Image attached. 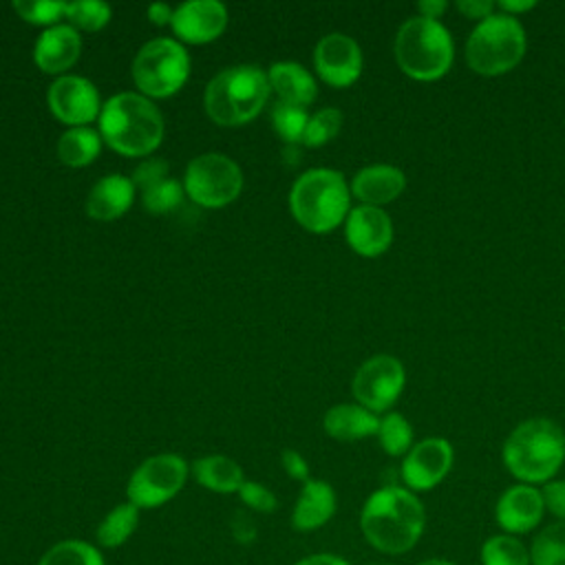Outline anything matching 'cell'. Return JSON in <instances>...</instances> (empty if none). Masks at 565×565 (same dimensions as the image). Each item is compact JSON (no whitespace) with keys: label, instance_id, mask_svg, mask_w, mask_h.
Returning <instances> with one entry per match:
<instances>
[{"label":"cell","instance_id":"obj_14","mask_svg":"<svg viewBox=\"0 0 565 565\" xmlns=\"http://www.w3.org/2000/svg\"><path fill=\"white\" fill-rule=\"evenodd\" d=\"M545 516L543 494L536 486L516 483L501 492L494 503V521L497 525L512 536L527 534L541 525Z\"/></svg>","mask_w":565,"mask_h":565},{"label":"cell","instance_id":"obj_19","mask_svg":"<svg viewBox=\"0 0 565 565\" xmlns=\"http://www.w3.org/2000/svg\"><path fill=\"white\" fill-rule=\"evenodd\" d=\"M82 51V40L79 33L73 26L66 24H55L51 29H46L38 44H35V64L44 71V73H62L68 71Z\"/></svg>","mask_w":565,"mask_h":565},{"label":"cell","instance_id":"obj_22","mask_svg":"<svg viewBox=\"0 0 565 565\" xmlns=\"http://www.w3.org/2000/svg\"><path fill=\"white\" fill-rule=\"evenodd\" d=\"M380 419L364 406L338 404L324 415V430L338 441H355L369 435H377Z\"/></svg>","mask_w":565,"mask_h":565},{"label":"cell","instance_id":"obj_46","mask_svg":"<svg viewBox=\"0 0 565 565\" xmlns=\"http://www.w3.org/2000/svg\"><path fill=\"white\" fill-rule=\"evenodd\" d=\"M415 565H457L455 561H448V558H437V556H433V558H424V561H419V563H415Z\"/></svg>","mask_w":565,"mask_h":565},{"label":"cell","instance_id":"obj_17","mask_svg":"<svg viewBox=\"0 0 565 565\" xmlns=\"http://www.w3.org/2000/svg\"><path fill=\"white\" fill-rule=\"evenodd\" d=\"M170 24L183 42L205 44L225 31L227 9L216 0H192L174 9Z\"/></svg>","mask_w":565,"mask_h":565},{"label":"cell","instance_id":"obj_31","mask_svg":"<svg viewBox=\"0 0 565 565\" xmlns=\"http://www.w3.org/2000/svg\"><path fill=\"white\" fill-rule=\"evenodd\" d=\"M342 128V113L338 108H322L309 117L302 143L309 148H318L329 143Z\"/></svg>","mask_w":565,"mask_h":565},{"label":"cell","instance_id":"obj_4","mask_svg":"<svg viewBox=\"0 0 565 565\" xmlns=\"http://www.w3.org/2000/svg\"><path fill=\"white\" fill-rule=\"evenodd\" d=\"M393 51L397 66L419 82L446 75L455 57L450 31L439 20L424 15H413L397 29Z\"/></svg>","mask_w":565,"mask_h":565},{"label":"cell","instance_id":"obj_34","mask_svg":"<svg viewBox=\"0 0 565 565\" xmlns=\"http://www.w3.org/2000/svg\"><path fill=\"white\" fill-rule=\"evenodd\" d=\"M143 192V207L152 214H163V212H170L174 210L181 199H183V190H181V183L174 181V179H161L152 185H148Z\"/></svg>","mask_w":565,"mask_h":565},{"label":"cell","instance_id":"obj_37","mask_svg":"<svg viewBox=\"0 0 565 565\" xmlns=\"http://www.w3.org/2000/svg\"><path fill=\"white\" fill-rule=\"evenodd\" d=\"M541 494H543L545 512H550L556 521H565V481L552 479L543 483Z\"/></svg>","mask_w":565,"mask_h":565},{"label":"cell","instance_id":"obj_32","mask_svg":"<svg viewBox=\"0 0 565 565\" xmlns=\"http://www.w3.org/2000/svg\"><path fill=\"white\" fill-rule=\"evenodd\" d=\"M271 121L276 132L285 139V141H302L305 137V128L309 121V115L305 108L300 106H291L285 102H276L274 110H271Z\"/></svg>","mask_w":565,"mask_h":565},{"label":"cell","instance_id":"obj_26","mask_svg":"<svg viewBox=\"0 0 565 565\" xmlns=\"http://www.w3.org/2000/svg\"><path fill=\"white\" fill-rule=\"evenodd\" d=\"M137 523H139V508H135L130 501L119 503L97 525V543L104 547H119L137 530Z\"/></svg>","mask_w":565,"mask_h":565},{"label":"cell","instance_id":"obj_39","mask_svg":"<svg viewBox=\"0 0 565 565\" xmlns=\"http://www.w3.org/2000/svg\"><path fill=\"white\" fill-rule=\"evenodd\" d=\"M282 468L291 479H298V481L309 479V466L302 459V455L296 452V450H285L282 452Z\"/></svg>","mask_w":565,"mask_h":565},{"label":"cell","instance_id":"obj_1","mask_svg":"<svg viewBox=\"0 0 565 565\" xmlns=\"http://www.w3.org/2000/svg\"><path fill=\"white\" fill-rule=\"evenodd\" d=\"M360 530L371 547L382 554L411 552L424 530L426 510L415 492L402 486H382L369 494L360 512Z\"/></svg>","mask_w":565,"mask_h":565},{"label":"cell","instance_id":"obj_43","mask_svg":"<svg viewBox=\"0 0 565 565\" xmlns=\"http://www.w3.org/2000/svg\"><path fill=\"white\" fill-rule=\"evenodd\" d=\"M172 15H174V11H172L168 4H163V2H154V4H150V9H148L150 22H154V24H159V26L172 22Z\"/></svg>","mask_w":565,"mask_h":565},{"label":"cell","instance_id":"obj_11","mask_svg":"<svg viewBox=\"0 0 565 565\" xmlns=\"http://www.w3.org/2000/svg\"><path fill=\"white\" fill-rule=\"evenodd\" d=\"M406 382V371L402 362L393 355L380 353L369 358L353 375V395L360 406L371 413H382L395 404Z\"/></svg>","mask_w":565,"mask_h":565},{"label":"cell","instance_id":"obj_13","mask_svg":"<svg viewBox=\"0 0 565 565\" xmlns=\"http://www.w3.org/2000/svg\"><path fill=\"white\" fill-rule=\"evenodd\" d=\"M313 62L318 75L335 88L351 86L362 73V51L358 42L344 33L324 35L313 51Z\"/></svg>","mask_w":565,"mask_h":565},{"label":"cell","instance_id":"obj_27","mask_svg":"<svg viewBox=\"0 0 565 565\" xmlns=\"http://www.w3.org/2000/svg\"><path fill=\"white\" fill-rule=\"evenodd\" d=\"M481 565H532L530 547L512 534H492L483 541L479 552Z\"/></svg>","mask_w":565,"mask_h":565},{"label":"cell","instance_id":"obj_3","mask_svg":"<svg viewBox=\"0 0 565 565\" xmlns=\"http://www.w3.org/2000/svg\"><path fill=\"white\" fill-rule=\"evenodd\" d=\"M99 135L119 154L146 157L163 139V117L148 97L119 93L102 106Z\"/></svg>","mask_w":565,"mask_h":565},{"label":"cell","instance_id":"obj_8","mask_svg":"<svg viewBox=\"0 0 565 565\" xmlns=\"http://www.w3.org/2000/svg\"><path fill=\"white\" fill-rule=\"evenodd\" d=\"M190 57L185 49L168 38L146 42L132 60V79L143 95H174L188 79Z\"/></svg>","mask_w":565,"mask_h":565},{"label":"cell","instance_id":"obj_45","mask_svg":"<svg viewBox=\"0 0 565 565\" xmlns=\"http://www.w3.org/2000/svg\"><path fill=\"white\" fill-rule=\"evenodd\" d=\"M532 7H536V2L534 0H525V2H510V0H503V2H499V9H501V13H508V15H514V13H521V11H527V9H532Z\"/></svg>","mask_w":565,"mask_h":565},{"label":"cell","instance_id":"obj_24","mask_svg":"<svg viewBox=\"0 0 565 565\" xmlns=\"http://www.w3.org/2000/svg\"><path fill=\"white\" fill-rule=\"evenodd\" d=\"M192 470H194V479L203 488L214 490V492H223V494L238 492L243 481H245L241 466L234 459L223 457V455L201 457V459L194 461Z\"/></svg>","mask_w":565,"mask_h":565},{"label":"cell","instance_id":"obj_33","mask_svg":"<svg viewBox=\"0 0 565 565\" xmlns=\"http://www.w3.org/2000/svg\"><path fill=\"white\" fill-rule=\"evenodd\" d=\"M66 18L84 31H99L110 20V7L99 0L66 2Z\"/></svg>","mask_w":565,"mask_h":565},{"label":"cell","instance_id":"obj_25","mask_svg":"<svg viewBox=\"0 0 565 565\" xmlns=\"http://www.w3.org/2000/svg\"><path fill=\"white\" fill-rule=\"evenodd\" d=\"M102 150V135H97L93 128L79 126L66 130L57 141V157L62 163L71 168L88 166Z\"/></svg>","mask_w":565,"mask_h":565},{"label":"cell","instance_id":"obj_42","mask_svg":"<svg viewBox=\"0 0 565 565\" xmlns=\"http://www.w3.org/2000/svg\"><path fill=\"white\" fill-rule=\"evenodd\" d=\"M296 565H351V563L338 554H311V556L298 561Z\"/></svg>","mask_w":565,"mask_h":565},{"label":"cell","instance_id":"obj_12","mask_svg":"<svg viewBox=\"0 0 565 565\" xmlns=\"http://www.w3.org/2000/svg\"><path fill=\"white\" fill-rule=\"evenodd\" d=\"M452 446L444 437H426L404 455L399 475L411 492H426L439 486L452 468Z\"/></svg>","mask_w":565,"mask_h":565},{"label":"cell","instance_id":"obj_28","mask_svg":"<svg viewBox=\"0 0 565 565\" xmlns=\"http://www.w3.org/2000/svg\"><path fill=\"white\" fill-rule=\"evenodd\" d=\"M532 565H565V521L547 523L530 545Z\"/></svg>","mask_w":565,"mask_h":565},{"label":"cell","instance_id":"obj_15","mask_svg":"<svg viewBox=\"0 0 565 565\" xmlns=\"http://www.w3.org/2000/svg\"><path fill=\"white\" fill-rule=\"evenodd\" d=\"M49 106L60 121L71 124L73 128L93 121L97 113H102L97 88L77 75H62L51 84Z\"/></svg>","mask_w":565,"mask_h":565},{"label":"cell","instance_id":"obj_38","mask_svg":"<svg viewBox=\"0 0 565 565\" xmlns=\"http://www.w3.org/2000/svg\"><path fill=\"white\" fill-rule=\"evenodd\" d=\"M166 177H168V166H166V161H161V159H148V161H143V163L135 170L132 183L139 185L141 190H146L148 185H152V183H157V181H161V179H166Z\"/></svg>","mask_w":565,"mask_h":565},{"label":"cell","instance_id":"obj_10","mask_svg":"<svg viewBox=\"0 0 565 565\" xmlns=\"http://www.w3.org/2000/svg\"><path fill=\"white\" fill-rule=\"evenodd\" d=\"M188 466L174 452L146 459L128 479L126 494L135 508H159L170 501L185 483Z\"/></svg>","mask_w":565,"mask_h":565},{"label":"cell","instance_id":"obj_44","mask_svg":"<svg viewBox=\"0 0 565 565\" xmlns=\"http://www.w3.org/2000/svg\"><path fill=\"white\" fill-rule=\"evenodd\" d=\"M241 521L236 523L234 521V536H236V541H241V543H249L254 536H256V530H254V525L249 523V519H245V516H238Z\"/></svg>","mask_w":565,"mask_h":565},{"label":"cell","instance_id":"obj_21","mask_svg":"<svg viewBox=\"0 0 565 565\" xmlns=\"http://www.w3.org/2000/svg\"><path fill=\"white\" fill-rule=\"evenodd\" d=\"M135 183L124 174H106L99 179L88 194L86 212L97 221L119 218L132 203Z\"/></svg>","mask_w":565,"mask_h":565},{"label":"cell","instance_id":"obj_41","mask_svg":"<svg viewBox=\"0 0 565 565\" xmlns=\"http://www.w3.org/2000/svg\"><path fill=\"white\" fill-rule=\"evenodd\" d=\"M446 7H448L446 0H422V2H417L419 15L430 18V20H437L446 11Z\"/></svg>","mask_w":565,"mask_h":565},{"label":"cell","instance_id":"obj_5","mask_svg":"<svg viewBox=\"0 0 565 565\" xmlns=\"http://www.w3.org/2000/svg\"><path fill=\"white\" fill-rule=\"evenodd\" d=\"M349 185L338 170L313 168L300 174L289 194L296 221L316 234L331 232L349 214Z\"/></svg>","mask_w":565,"mask_h":565},{"label":"cell","instance_id":"obj_6","mask_svg":"<svg viewBox=\"0 0 565 565\" xmlns=\"http://www.w3.org/2000/svg\"><path fill=\"white\" fill-rule=\"evenodd\" d=\"M269 90V77L258 66H232L207 84L205 110L221 126H241L263 110Z\"/></svg>","mask_w":565,"mask_h":565},{"label":"cell","instance_id":"obj_20","mask_svg":"<svg viewBox=\"0 0 565 565\" xmlns=\"http://www.w3.org/2000/svg\"><path fill=\"white\" fill-rule=\"evenodd\" d=\"M335 514V492L327 481L307 479L294 505L291 525L300 532L322 527Z\"/></svg>","mask_w":565,"mask_h":565},{"label":"cell","instance_id":"obj_30","mask_svg":"<svg viewBox=\"0 0 565 565\" xmlns=\"http://www.w3.org/2000/svg\"><path fill=\"white\" fill-rule=\"evenodd\" d=\"M377 439L386 455L399 457L413 448V428L404 415L388 413L380 419Z\"/></svg>","mask_w":565,"mask_h":565},{"label":"cell","instance_id":"obj_29","mask_svg":"<svg viewBox=\"0 0 565 565\" xmlns=\"http://www.w3.org/2000/svg\"><path fill=\"white\" fill-rule=\"evenodd\" d=\"M38 565H106L102 552L86 541L66 539L44 552Z\"/></svg>","mask_w":565,"mask_h":565},{"label":"cell","instance_id":"obj_23","mask_svg":"<svg viewBox=\"0 0 565 565\" xmlns=\"http://www.w3.org/2000/svg\"><path fill=\"white\" fill-rule=\"evenodd\" d=\"M269 86L276 90L280 102L291 106H309L316 95V82L309 75V71L296 62H278L269 68Z\"/></svg>","mask_w":565,"mask_h":565},{"label":"cell","instance_id":"obj_2","mask_svg":"<svg viewBox=\"0 0 565 565\" xmlns=\"http://www.w3.org/2000/svg\"><path fill=\"white\" fill-rule=\"evenodd\" d=\"M501 455L519 483H547L565 461V433L554 419H525L508 435Z\"/></svg>","mask_w":565,"mask_h":565},{"label":"cell","instance_id":"obj_36","mask_svg":"<svg viewBox=\"0 0 565 565\" xmlns=\"http://www.w3.org/2000/svg\"><path fill=\"white\" fill-rule=\"evenodd\" d=\"M238 497L243 499V503L256 512H274L278 501L274 497L271 490H267L263 483L256 481H243Z\"/></svg>","mask_w":565,"mask_h":565},{"label":"cell","instance_id":"obj_16","mask_svg":"<svg viewBox=\"0 0 565 565\" xmlns=\"http://www.w3.org/2000/svg\"><path fill=\"white\" fill-rule=\"evenodd\" d=\"M344 234L355 254L380 256L393 243V221L380 207L358 205L347 214Z\"/></svg>","mask_w":565,"mask_h":565},{"label":"cell","instance_id":"obj_9","mask_svg":"<svg viewBox=\"0 0 565 565\" xmlns=\"http://www.w3.org/2000/svg\"><path fill=\"white\" fill-rule=\"evenodd\" d=\"M243 188L241 168L225 154L207 152L194 157L185 168V192L203 207L232 203Z\"/></svg>","mask_w":565,"mask_h":565},{"label":"cell","instance_id":"obj_35","mask_svg":"<svg viewBox=\"0 0 565 565\" xmlns=\"http://www.w3.org/2000/svg\"><path fill=\"white\" fill-rule=\"evenodd\" d=\"M13 9L31 24H55L62 15H66V2L51 0H15Z\"/></svg>","mask_w":565,"mask_h":565},{"label":"cell","instance_id":"obj_7","mask_svg":"<svg viewBox=\"0 0 565 565\" xmlns=\"http://www.w3.org/2000/svg\"><path fill=\"white\" fill-rule=\"evenodd\" d=\"M527 38L516 15L494 11L477 22L466 42V62L479 75H503L525 55Z\"/></svg>","mask_w":565,"mask_h":565},{"label":"cell","instance_id":"obj_18","mask_svg":"<svg viewBox=\"0 0 565 565\" xmlns=\"http://www.w3.org/2000/svg\"><path fill=\"white\" fill-rule=\"evenodd\" d=\"M406 188V174L388 163H375L362 168L351 181V194L362 201V205L380 207L395 201Z\"/></svg>","mask_w":565,"mask_h":565},{"label":"cell","instance_id":"obj_40","mask_svg":"<svg viewBox=\"0 0 565 565\" xmlns=\"http://www.w3.org/2000/svg\"><path fill=\"white\" fill-rule=\"evenodd\" d=\"M455 7L470 20L479 18V22L494 13V2L490 0H459Z\"/></svg>","mask_w":565,"mask_h":565}]
</instances>
